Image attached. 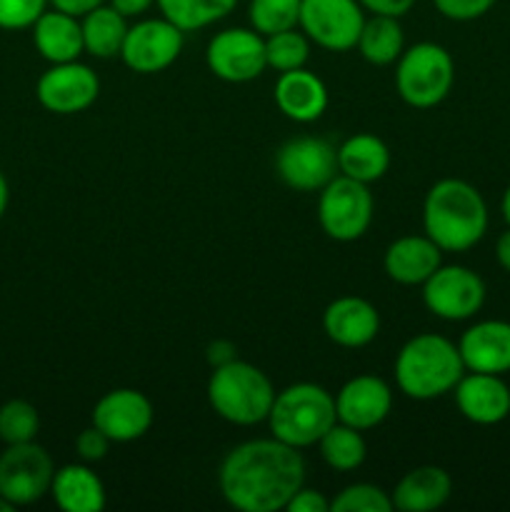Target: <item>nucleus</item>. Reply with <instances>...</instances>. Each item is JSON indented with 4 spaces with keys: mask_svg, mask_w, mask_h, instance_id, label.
Segmentation results:
<instances>
[{
    "mask_svg": "<svg viewBox=\"0 0 510 512\" xmlns=\"http://www.w3.org/2000/svg\"><path fill=\"white\" fill-rule=\"evenodd\" d=\"M423 228L443 253H465L488 230V205L475 185L443 178L425 195Z\"/></svg>",
    "mask_w": 510,
    "mask_h": 512,
    "instance_id": "obj_2",
    "label": "nucleus"
},
{
    "mask_svg": "<svg viewBox=\"0 0 510 512\" xmlns=\"http://www.w3.org/2000/svg\"><path fill=\"white\" fill-rule=\"evenodd\" d=\"M205 360H208V365L213 370L223 368V365L238 360V348H235V343H230V340L218 338L205 348Z\"/></svg>",
    "mask_w": 510,
    "mask_h": 512,
    "instance_id": "obj_39",
    "label": "nucleus"
},
{
    "mask_svg": "<svg viewBox=\"0 0 510 512\" xmlns=\"http://www.w3.org/2000/svg\"><path fill=\"white\" fill-rule=\"evenodd\" d=\"M55 465L43 445L20 443L8 445L0 455V495L20 508L33 505L50 493Z\"/></svg>",
    "mask_w": 510,
    "mask_h": 512,
    "instance_id": "obj_10",
    "label": "nucleus"
},
{
    "mask_svg": "<svg viewBox=\"0 0 510 512\" xmlns=\"http://www.w3.org/2000/svg\"><path fill=\"white\" fill-rule=\"evenodd\" d=\"M390 168V150L378 135L355 133L338 148L340 175L370 185L383 178Z\"/></svg>",
    "mask_w": 510,
    "mask_h": 512,
    "instance_id": "obj_25",
    "label": "nucleus"
},
{
    "mask_svg": "<svg viewBox=\"0 0 510 512\" xmlns=\"http://www.w3.org/2000/svg\"><path fill=\"white\" fill-rule=\"evenodd\" d=\"M433 3L443 18L455 20V23H468V20H478L485 13H490V8L498 0H433Z\"/></svg>",
    "mask_w": 510,
    "mask_h": 512,
    "instance_id": "obj_35",
    "label": "nucleus"
},
{
    "mask_svg": "<svg viewBox=\"0 0 510 512\" xmlns=\"http://www.w3.org/2000/svg\"><path fill=\"white\" fill-rule=\"evenodd\" d=\"M48 3L50 0H0V28H33V23L45 13Z\"/></svg>",
    "mask_w": 510,
    "mask_h": 512,
    "instance_id": "obj_34",
    "label": "nucleus"
},
{
    "mask_svg": "<svg viewBox=\"0 0 510 512\" xmlns=\"http://www.w3.org/2000/svg\"><path fill=\"white\" fill-rule=\"evenodd\" d=\"M393 410V390L378 375H355L335 395L338 423L355 430H373Z\"/></svg>",
    "mask_w": 510,
    "mask_h": 512,
    "instance_id": "obj_16",
    "label": "nucleus"
},
{
    "mask_svg": "<svg viewBox=\"0 0 510 512\" xmlns=\"http://www.w3.org/2000/svg\"><path fill=\"white\" fill-rule=\"evenodd\" d=\"M373 193L368 185L348 175H335L318 198V223L330 240L353 243L368 233L373 223Z\"/></svg>",
    "mask_w": 510,
    "mask_h": 512,
    "instance_id": "obj_7",
    "label": "nucleus"
},
{
    "mask_svg": "<svg viewBox=\"0 0 510 512\" xmlns=\"http://www.w3.org/2000/svg\"><path fill=\"white\" fill-rule=\"evenodd\" d=\"M275 173L298 193H320L338 170V148L330 140L300 135L280 145L275 153Z\"/></svg>",
    "mask_w": 510,
    "mask_h": 512,
    "instance_id": "obj_8",
    "label": "nucleus"
},
{
    "mask_svg": "<svg viewBox=\"0 0 510 512\" xmlns=\"http://www.w3.org/2000/svg\"><path fill=\"white\" fill-rule=\"evenodd\" d=\"M153 415L148 395L133 388H115L95 403L93 425L113 443H133L148 433Z\"/></svg>",
    "mask_w": 510,
    "mask_h": 512,
    "instance_id": "obj_15",
    "label": "nucleus"
},
{
    "mask_svg": "<svg viewBox=\"0 0 510 512\" xmlns=\"http://www.w3.org/2000/svg\"><path fill=\"white\" fill-rule=\"evenodd\" d=\"M500 213H503L505 223H508V228H510V185H508V188H505V193H503V203H500Z\"/></svg>",
    "mask_w": 510,
    "mask_h": 512,
    "instance_id": "obj_44",
    "label": "nucleus"
},
{
    "mask_svg": "<svg viewBox=\"0 0 510 512\" xmlns=\"http://www.w3.org/2000/svg\"><path fill=\"white\" fill-rule=\"evenodd\" d=\"M33 45L50 65L78 60L85 53L80 20L63 10H45L33 23Z\"/></svg>",
    "mask_w": 510,
    "mask_h": 512,
    "instance_id": "obj_23",
    "label": "nucleus"
},
{
    "mask_svg": "<svg viewBox=\"0 0 510 512\" xmlns=\"http://www.w3.org/2000/svg\"><path fill=\"white\" fill-rule=\"evenodd\" d=\"M110 443L113 440L93 425V428H85L78 433V438H75V453H78V458L83 463H100L108 455Z\"/></svg>",
    "mask_w": 510,
    "mask_h": 512,
    "instance_id": "obj_36",
    "label": "nucleus"
},
{
    "mask_svg": "<svg viewBox=\"0 0 510 512\" xmlns=\"http://www.w3.org/2000/svg\"><path fill=\"white\" fill-rule=\"evenodd\" d=\"M453 393L460 415L475 425H498L510 415V388L503 375L468 370Z\"/></svg>",
    "mask_w": 510,
    "mask_h": 512,
    "instance_id": "obj_18",
    "label": "nucleus"
},
{
    "mask_svg": "<svg viewBox=\"0 0 510 512\" xmlns=\"http://www.w3.org/2000/svg\"><path fill=\"white\" fill-rule=\"evenodd\" d=\"M225 503L240 512H278L305 485V460L278 438L248 440L230 450L218 470Z\"/></svg>",
    "mask_w": 510,
    "mask_h": 512,
    "instance_id": "obj_1",
    "label": "nucleus"
},
{
    "mask_svg": "<svg viewBox=\"0 0 510 512\" xmlns=\"http://www.w3.org/2000/svg\"><path fill=\"white\" fill-rule=\"evenodd\" d=\"M15 510V505L10 503V500H5L3 495H0V512H13Z\"/></svg>",
    "mask_w": 510,
    "mask_h": 512,
    "instance_id": "obj_45",
    "label": "nucleus"
},
{
    "mask_svg": "<svg viewBox=\"0 0 510 512\" xmlns=\"http://www.w3.org/2000/svg\"><path fill=\"white\" fill-rule=\"evenodd\" d=\"M40 430V415L28 400H8L0 408V440L5 445L33 443Z\"/></svg>",
    "mask_w": 510,
    "mask_h": 512,
    "instance_id": "obj_32",
    "label": "nucleus"
},
{
    "mask_svg": "<svg viewBox=\"0 0 510 512\" xmlns=\"http://www.w3.org/2000/svg\"><path fill=\"white\" fill-rule=\"evenodd\" d=\"M423 303L448 323L470 320L485 305V283L465 265H440L423 283Z\"/></svg>",
    "mask_w": 510,
    "mask_h": 512,
    "instance_id": "obj_9",
    "label": "nucleus"
},
{
    "mask_svg": "<svg viewBox=\"0 0 510 512\" xmlns=\"http://www.w3.org/2000/svg\"><path fill=\"white\" fill-rule=\"evenodd\" d=\"M128 18L118 13L113 5H98L90 13L83 15L80 28H83L85 53L98 60H110L120 55L125 33H128Z\"/></svg>",
    "mask_w": 510,
    "mask_h": 512,
    "instance_id": "obj_26",
    "label": "nucleus"
},
{
    "mask_svg": "<svg viewBox=\"0 0 510 512\" xmlns=\"http://www.w3.org/2000/svg\"><path fill=\"white\" fill-rule=\"evenodd\" d=\"M288 512H330V500L325 498L320 490L315 488H300L298 493L290 498L288 508H285Z\"/></svg>",
    "mask_w": 510,
    "mask_h": 512,
    "instance_id": "obj_37",
    "label": "nucleus"
},
{
    "mask_svg": "<svg viewBox=\"0 0 510 512\" xmlns=\"http://www.w3.org/2000/svg\"><path fill=\"white\" fill-rule=\"evenodd\" d=\"M155 3H158L163 18L178 25L183 33H193V30L208 28V25L228 18L238 0H155Z\"/></svg>",
    "mask_w": 510,
    "mask_h": 512,
    "instance_id": "obj_28",
    "label": "nucleus"
},
{
    "mask_svg": "<svg viewBox=\"0 0 510 512\" xmlns=\"http://www.w3.org/2000/svg\"><path fill=\"white\" fill-rule=\"evenodd\" d=\"M100 80L90 65L70 60L55 63L35 83V98L48 113L75 115L98 100Z\"/></svg>",
    "mask_w": 510,
    "mask_h": 512,
    "instance_id": "obj_14",
    "label": "nucleus"
},
{
    "mask_svg": "<svg viewBox=\"0 0 510 512\" xmlns=\"http://www.w3.org/2000/svg\"><path fill=\"white\" fill-rule=\"evenodd\" d=\"M103 3H108V0H50L55 10H63V13L75 15V18H83L85 13H90V10Z\"/></svg>",
    "mask_w": 510,
    "mask_h": 512,
    "instance_id": "obj_40",
    "label": "nucleus"
},
{
    "mask_svg": "<svg viewBox=\"0 0 510 512\" xmlns=\"http://www.w3.org/2000/svg\"><path fill=\"white\" fill-rule=\"evenodd\" d=\"M363 10L373 15H390V18H403L413 10L415 0H358Z\"/></svg>",
    "mask_w": 510,
    "mask_h": 512,
    "instance_id": "obj_38",
    "label": "nucleus"
},
{
    "mask_svg": "<svg viewBox=\"0 0 510 512\" xmlns=\"http://www.w3.org/2000/svg\"><path fill=\"white\" fill-rule=\"evenodd\" d=\"M308 58H310L308 35L298 33L295 28L283 30V33H273L265 38V60H268V68L278 70V73L305 68Z\"/></svg>",
    "mask_w": 510,
    "mask_h": 512,
    "instance_id": "obj_31",
    "label": "nucleus"
},
{
    "mask_svg": "<svg viewBox=\"0 0 510 512\" xmlns=\"http://www.w3.org/2000/svg\"><path fill=\"white\" fill-rule=\"evenodd\" d=\"M300 3L303 0H250V28L258 30L263 38H268L273 33H283V30L298 28Z\"/></svg>",
    "mask_w": 510,
    "mask_h": 512,
    "instance_id": "obj_30",
    "label": "nucleus"
},
{
    "mask_svg": "<svg viewBox=\"0 0 510 512\" xmlns=\"http://www.w3.org/2000/svg\"><path fill=\"white\" fill-rule=\"evenodd\" d=\"M395 383L410 400H435L453 393L465 375L463 358L453 340L438 333H420L395 358Z\"/></svg>",
    "mask_w": 510,
    "mask_h": 512,
    "instance_id": "obj_3",
    "label": "nucleus"
},
{
    "mask_svg": "<svg viewBox=\"0 0 510 512\" xmlns=\"http://www.w3.org/2000/svg\"><path fill=\"white\" fill-rule=\"evenodd\" d=\"M123 18H140L155 5V0H108Z\"/></svg>",
    "mask_w": 510,
    "mask_h": 512,
    "instance_id": "obj_41",
    "label": "nucleus"
},
{
    "mask_svg": "<svg viewBox=\"0 0 510 512\" xmlns=\"http://www.w3.org/2000/svg\"><path fill=\"white\" fill-rule=\"evenodd\" d=\"M205 393L215 415L240 428L268 420L275 400V388L268 375L245 360L215 368Z\"/></svg>",
    "mask_w": 510,
    "mask_h": 512,
    "instance_id": "obj_5",
    "label": "nucleus"
},
{
    "mask_svg": "<svg viewBox=\"0 0 510 512\" xmlns=\"http://www.w3.org/2000/svg\"><path fill=\"white\" fill-rule=\"evenodd\" d=\"M338 423L335 398L315 383H295L275 393L268 425L280 443L303 450L318 445V440Z\"/></svg>",
    "mask_w": 510,
    "mask_h": 512,
    "instance_id": "obj_4",
    "label": "nucleus"
},
{
    "mask_svg": "<svg viewBox=\"0 0 510 512\" xmlns=\"http://www.w3.org/2000/svg\"><path fill=\"white\" fill-rule=\"evenodd\" d=\"M495 260H498L500 268L510 273V228L505 230L498 238V243H495Z\"/></svg>",
    "mask_w": 510,
    "mask_h": 512,
    "instance_id": "obj_42",
    "label": "nucleus"
},
{
    "mask_svg": "<svg viewBox=\"0 0 510 512\" xmlns=\"http://www.w3.org/2000/svg\"><path fill=\"white\" fill-rule=\"evenodd\" d=\"M455 63L438 43H415L398 58L395 88L410 108L428 110L443 103L453 90Z\"/></svg>",
    "mask_w": 510,
    "mask_h": 512,
    "instance_id": "obj_6",
    "label": "nucleus"
},
{
    "mask_svg": "<svg viewBox=\"0 0 510 512\" xmlns=\"http://www.w3.org/2000/svg\"><path fill=\"white\" fill-rule=\"evenodd\" d=\"M365 23V10L358 0H303L300 30L315 45L333 53H345L358 45Z\"/></svg>",
    "mask_w": 510,
    "mask_h": 512,
    "instance_id": "obj_11",
    "label": "nucleus"
},
{
    "mask_svg": "<svg viewBox=\"0 0 510 512\" xmlns=\"http://www.w3.org/2000/svg\"><path fill=\"white\" fill-rule=\"evenodd\" d=\"M333 512H390L393 510V498L383 488L370 483H355L340 490L330 500Z\"/></svg>",
    "mask_w": 510,
    "mask_h": 512,
    "instance_id": "obj_33",
    "label": "nucleus"
},
{
    "mask_svg": "<svg viewBox=\"0 0 510 512\" xmlns=\"http://www.w3.org/2000/svg\"><path fill=\"white\" fill-rule=\"evenodd\" d=\"M460 358L470 373H510V323L480 320L460 335Z\"/></svg>",
    "mask_w": 510,
    "mask_h": 512,
    "instance_id": "obj_19",
    "label": "nucleus"
},
{
    "mask_svg": "<svg viewBox=\"0 0 510 512\" xmlns=\"http://www.w3.org/2000/svg\"><path fill=\"white\" fill-rule=\"evenodd\" d=\"M273 98L280 113L293 123H315L328 110V88L305 68L280 73Z\"/></svg>",
    "mask_w": 510,
    "mask_h": 512,
    "instance_id": "obj_20",
    "label": "nucleus"
},
{
    "mask_svg": "<svg viewBox=\"0 0 510 512\" xmlns=\"http://www.w3.org/2000/svg\"><path fill=\"white\" fill-rule=\"evenodd\" d=\"M453 495V478L438 465H420L398 480L393 498V510L400 512H430L443 508Z\"/></svg>",
    "mask_w": 510,
    "mask_h": 512,
    "instance_id": "obj_22",
    "label": "nucleus"
},
{
    "mask_svg": "<svg viewBox=\"0 0 510 512\" xmlns=\"http://www.w3.org/2000/svg\"><path fill=\"white\" fill-rule=\"evenodd\" d=\"M323 330L330 343L340 348H365L373 343L380 330L378 308L358 295L335 298L323 313Z\"/></svg>",
    "mask_w": 510,
    "mask_h": 512,
    "instance_id": "obj_17",
    "label": "nucleus"
},
{
    "mask_svg": "<svg viewBox=\"0 0 510 512\" xmlns=\"http://www.w3.org/2000/svg\"><path fill=\"white\" fill-rule=\"evenodd\" d=\"M398 20L400 18H390V15H373V18H365L355 48H358V53L363 55L370 65L398 63V58L403 55L405 35Z\"/></svg>",
    "mask_w": 510,
    "mask_h": 512,
    "instance_id": "obj_27",
    "label": "nucleus"
},
{
    "mask_svg": "<svg viewBox=\"0 0 510 512\" xmlns=\"http://www.w3.org/2000/svg\"><path fill=\"white\" fill-rule=\"evenodd\" d=\"M185 33L168 18H145L128 25L120 58L133 73L155 75L168 70L183 53Z\"/></svg>",
    "mask_w": 510,
    "mask_h": 512,
    "instance_id": "obj_13",
    "label": "nucleus"
},
{
    "mask_svg": "<svg viewBox=\"0 0 510 512\" xmlns=\"http://www.w3.org/2000/svg\"><path fill=\"white\" fill-rule=\"evenodd\" d=\"M50 495L63 512H100L108 503L103 480L88 463H70L55 470Z\"/></svg>",
    "mask_w": 510,
    "mask_h": 512,
    "instance_id": "obj_24",
    "label": "nucleus"
},
{
    "mask_svg": "<svg viewBox=\"0 0 510 512\" xmlns=\"http://www.w3.org/2000/svg\"><path fill=\"white\" fill-rule=\"evenodd\" d=\"M320 458L325 460V465L338 473H353L368 458V445L365 438L360 435V430L350 428V425L335 423L323 438L318 440Z\"/></svg>",
    "mask_w": 510,
    "mask_h": 512,
    "instance_id": "obj_29",
    "label": "nucleus"
},
{
    "mask_svg": "<svg viewBox=\"0 0 510 512\" xmlns=\"http://www.w3.org/2000/svg\"><path fill=\"white\" fill-rule=\"evenodd\" d=\"M210 73L223 83H250L268 68L265 38L253 28H225L210 38L205 48Z\"/></svg>",
    "mask_w": 510,
    "mask_h": 512,
    "instance_id": "obj_12",
    "label": "nucleus"
},
{
    "mask_svg": "<svg viewBox=\"0 0 510 512\" xmlns=\"http://www.w3.org/2000/svg\"><path fill=\"white\" fill-rule=\"evenodd\" d=\"M8 200H10V188H8V180H5V175L0 173V218L5 215V210H8Z\"/></svg>",
    "mask_w": 510,
    "mask_h": 512,
    "instance_id": "obj_43",
    "label": "nucleus"
},
{
    "mask_svg": "<svg viewBox=\"0 0 510 512\" xmlns=\"http://www.w3.org/2000/svg\"><path fill=\"white\" fill-rule=\"evenodd\" d=\"M443 265V250L428 235H403L385 250L383 268L400 285H423Z\"/></svg>",
    "mask_w": 510,
    "mask_h": 512,
    "instance_id": "obj_21",
    "label": "nucleus"
}]
</instances>
